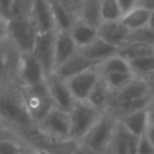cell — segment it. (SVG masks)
<instances>
[{
    "mask_svg": "<svg viewBox=\"0 0 154 154\" xmlns=\"http://www.w3.org/2000/svg\"><path fill=\"white\" fill-rule=\"evenodd\" d=\"M0 125L15 131L24 139V142L35 130V123L24 107L19 84L16 81L0 87Z\"/></svg>",
    "mask_w": 154,
    "mask_h": 154,
    "instance_id": "cell-1",
    "label": "cell"
},
{
    "mask_svg": "<svg viewBox=\"0 0 154 154\" xmlns=\"http://www.w3.org/2000/svg\"><path fill=\"white\" fill-rule=\"evenodd\" d=\"M118 125H119V119L112 112H101L96 123L89 128V131L79 143L87 147L93 154H104L114 138Z\"/></svg>",
    "mask_w": 154,
    "mask_h": 154,
    "instance_id": "cell-2",
    "label": "cell"
},
{
    "mask_svg": "<svg viewBox=\"0 0 154 154\" xmlns=\"http://www.w3.org/2000/svg\"><path fill=\"white\" fill-rule=\"evenodd\" d=\"M19 89H20L24 107H26L27 112L31 116L32 122L35 123V127H37V125L50 111L51 107H54L50 93H49L45 82L38 85H31V87L19 85Z\"/></svg>",
    "mask_w": 154,
    "mask_h": 154,
    "instance_id": "cell-3",
    "label": "cell"
},
{
    "mask_svg": "<svg viewBox=\"0 0 154 154\" xmlns=\"http://www.w3.org/2000/svg\"><path fill=\"white\" fill-rule=\"evenodd\" d=\"M101 112L88 100H76L69 109L70 127H72V139L80 142L89 131V128L96 123Z\"/></svg>",
    "mask_w": 154,
    "mask_h": 154,
    "instance_id": "cell-4",
    "label": "cell"
},
{
    "mask_svg": "<svg viewBox=\"0 0 154 154\" xmlns=\"http://www.w3.org/2000/svg\"><path fill=\"white\" fill-rule=\"evenodd\" d=\"M41 134L56 139H72V127H70V115L66 109L51 107L50 111L43 116L37 125Z\"/></svg>",
    "mask_w": 154,
    "mask_h": 154,
    "instance_id": "cell-5",
    "label": "cell"
},
{
    "mask_svg": "<svg viewBox=\"0 0 154 154\" xmlns=\"http://www.w3.org/2000/svg\"><path fill=\"white\" fill-rule=\"evenodd\" d=\"M7 37L20 53L31 51L38 35L37 27L29 18H12L5 20Z\"/></svg>",
    "mask_w": 154,
    "mask_h": 154,
    "instance_id": "cell-6",
    "label": "cell"
},
{
    "mask_svg": "<svg viewBox=\"0 0 154 154\" xmlns=\"http://www.w3.org/2000/svg\"><path fill=\"white\" fill-rule=\"evenodd\" d=\"M46 73L41 62L31 51L20 53L16 70V82L23 87H31L45 82Z\"/></svg>",
    "mask_w": 154,
    "mask_h": 154,
    "instance_id": "cell-7",
    "label": "cell"
},
{
    "mask_svg": "<svg viewBox=\"0 0 154 154\" xmlns=\"http://www.w3.org/2000/svg\"><path fill=\"white\" fill-rule=\"evenodd\" d=\"M20 51L5 35L0 39V87L16 81V70Z\"/></svg>",
    "mask_w": 154,
    "mask_h": 154,
    "instance_id": "cell-8",
    "label": "cell"
},
{
    "mask_svg": "<svg viewBox=\"0 0 154 154\" xmlns=\"http://www.w3.org/2000/svg\"><path fill=\"white\" fill-rule=\"evenodd\" d=\"M54 42H56V31L38 32L34 48L31 53L35 58L41 62L46 76L54 70L56 61H54Z\"/></svg>",
    "mask_w": 154,
    "mask_h": 154,
    "instance_id": "cell-9",
    "label": "cell"
},
{
    "mask_svg": "<svg viewBox=\"0 0 154 154\" xmlns=\"http://www.w3.org/2000/svg\"><path fill=\"white\" fill-rule=\"evenodd\" d=\"M101 73L97 66H92L66 79L69 89L76 100H87L91 91L99 81Z\"/></svg>",
    "mask_w": 154,
    "mask_h": 154,
    "instance_id": "cell-10",
    "label": "cell"
},
{
    "mask_svg": "<svg viewBox=\"0 0 154 154\" xmlns=\"http://www.w3.org/2000/svg\"><path fill=\"white\" fill-rule=\"evenodd\" d=\"M45 85L48 88L49 93H50V97L53 100L54 106L58 107V108L66 109V111L72 108L76 99L73 97L72 92H70L66 79H62L58 75L51 72L50 75L46 76Z\"/></svg>",
    "mask_w": 154,
    "mask_h": 154,
    "instance_id": "cell-11",
    "label": "cell"
},
{
    "mask_svg": "<svg viewBox=\"0 0 154 154\" xmlns=\"http://www.w3.org/2000/svg\"><path fill=\"white\" fill-rule=\"evenodd\" d=\"M147 96H150L149 80H145V79H141V77L134 76V79L131 80L128 84H126L125 87L120 88L119 91L114 92V97H112L111 106L139 100V99L147 97Z\"/></svg>",
    "mask_w": 154,
    "mask_h": 154,
    "instance_id": "cell-12",
    "label": "cell"
},
{
    "mask_svg": "<svg viewBox=\"0 0 154 154\" xmlns=\"http://www.w3.org/2000/svg\"><path fill=\"white\" fill-rule=\"evenodd\" d=\"M29 19L37 27L38 32L56 31L57 30L56 20H54L53 11H51L49 0H34Z\"/></svg>",
    "mask_w": 154,
    "mask_h": 154,
    "instance_id": "cell-13",
    "label": "cell"
},
{
    "mask_svg": "<svg viewBox=\"0 0 154 154\" xmlns=\"http://www.w3.org/2000/svg\"><path fill=\"white\" fill-rule=\"evenodd\" d=\"M97 37H100L106 42L119 48V46H122L123 43L128 41L130 30L125 26V23L120 19L103 20L97 26Z\"/></svg>",
    "mask_w": 154,
    "mask_h": 154,
    "instance_id": "cell-14",
    "label": "cell"
},
{
    "mask_svg": "<svg viewBox=\"0 0 154 154\" xmlns=\"http://www.w3.org/2000/svg\"><path fill=\"white\" fill-rule=\"evenodd\" d=\"M80 53L85 57L87 60H89L93 65H100L103 61H106L108 57L114 56L118 53V48L111 43L106 42L104 39H101L100 37H96L92 42H89L88 45L82 46L79 49Z\"/></svg>",
    "mask_w": 154,
    "mask_h": 154,
    "instance_id": "cell-15",
    "label": "cell"
},
{
    "mask_svg": "<svg viewBox=\"0 0 154 154\" xmlns=\"http://www.w3.org/2000/svg\"><path fill=\"white\" fill-rule=\"evenodd\" d=\"M137 142H138V137L131 135L119 123L114 138L104 154H138Z\"/></svg>",
    "mask_w": 154,
    "mask_h": 154,
    "instance_id": "cell-16",
    "label": "cell"
},
{
    "mask_svg": "<svg viewBox=\"0 0 154 154\" xmlns=\"http://www.w3.org/2000/svg\"><path fill=\"white\" fill-rule=\"evenodd\" d=\"M92 66H96V65H93L89 60H87L80 53V50H77L73 56H70L69 58H66L64 62L57 65V66L54 68L53 73L58 75L60 77H62V79H69V77L75 76L77 73L82 72V70L88 69V68H92Z\"/></svg>",
    "mask_w": 154,
    "mask_h": 154,
    "instance_id": "cell-17",
    "label": "cell"
},
{
    "mask_svg": "<svg viewBox=\"0 0 154 154\" xmlns=\"http://www.w3.org/2000/svg\"><path fill=\"white\" fill-rule=\"evenodd\" d=\"M79 50L76 42L68 30H56V42H54V61L56 66L64 62L66 58ZM54 66V68H56Z\"/></svg>",
    "mask_w": 154,
    "mask_h": 154,
    "instance_id": "cell-18",
    "label": "cell"
},
{
    "mask_svg": "<svg viewBox=\"0 0 154 154\" xmlns=\"http://www.w3.org/2000/svg\"><path fill=\"white\" fill-rule=\"evenodd\" d=\"M112 97H114V92L108 87L103 76H100V79L93 87V89L91 91L87 100L100 111H107L112 103Z\"/></svg>",
    "mask_w": 154,
    "mask_h": 154,
    "instance_id": "cell-19",
    "label": "cell"
},
{
    "mask_svg": "<svg viewBox=\"0 0 154 154\" xmlns=\"http://www.w3.org/2000/svg\"><path fill=\"white\" fill-rule=\"evenodd\" d=\"M119 123L126 131L131 134V135L139 137L145 134L147 126H149V119H147V111L146 108L138 109L135 112H131L128 115H125L119 119Z\"/></svg>",
    "mask_w": 154,
    "mask_h": 154,
    "instance_id": "cell-20",
    "label": "cell"
},
{
    "mask_svg": "<svg viewBox=\"0 0 154 154\" xmlns=\"http://www.w3.org/2000/svg\"><path fill=\"white\" fill-rule=\"evenodd\" d=\"M70 35H72L73 41L76 42L77 48H82V46L88 45L89 42H92L96 37H97V27L92 26V24L87 23V22L81 20V19L76 18V20L73 22L72 27L69 30Z\"/></svg>",
    "mask_w": 154,
    "mask_h": 154,
    "instance_id": "cell-21",
    "label": "cell"
},
{
    "mask_svg": "<svg viewBox=\"0 0 154 154\" xmlns=\"http://www.w3.org/2000/svg\"><path fill=\"white\" fill-rule=\"evenodd\" d=\"M49 3H50L51 11H53L57 30H68L69 31L77 15L73 14V11L62 0H49Z\"/></svg>",
    "mask_w": 154,
    "mask_h": 154,
    "instance_id": "cell-22",
    "label": "cell"
},
{
    "mask_svg": "<svg viewBox=\"0 0 154 154\" xmlns=\"http://www.w3.org/2000/svg\"><path fill=\"white\" fill-rule=\"evenodd\" d=\"M77 18L97 27L103 22L100 11V0H81L77 10Z\"/></svg>",
    "mask_w": 154,
    "mask_h": 154,
    "instance_id": "cell-23",
    "label": "cell"
},
{
    "mask_svg": "<svg viewBox=\"0 0 154 154\" xmlns=\"http://www.w3.org/2000/svg\"><path fill=\"white\" fill-rule=\"evenodd\" d=\"M120 20L125 23V26L127 27L130 31H133V30H137V29H139V27H143V26H146V24H149L150 10H147V8L138 4L134 8H131L130 11L123 14Z\"/></svg>",
    "mask_w": 154,
    "mask_h": 154,
    "instance_id": "cell-24",
    "label": "cell"
},
{
    "mask_svg": "<svg viewBox=\"0 0 154 154\" xmlns=\"http://www.w3.org/2000/svg\"><path fill=\"white\" fill-rule=\"evenodd\" d=\"M118 53L122 57H125L126 60L131 61V60L139 58V57L154 54V48L150 45H146V43L137 42V41H127L118 48Z\"/></svg>",
    "mask_w": 154,
    "mask_h": 154,
    "instance_id": "cell-25",
    "label": "cell"
},
{
    "mask_svg": "<svg viewBox=\"0 0 154 154\" xmlns=\"http://www.w3.org/2000/svg\"><path fill=\"white\" fill-rule=\"evenodd\" d=\"M128 62H130L131 72L135 77H141L145 80L154 79V54L139 57Z\"/></svg>",
    "mask_w": 154,
    "mask_h": 154,
    "instance_id": "cell-26",
    "label": "cell"
},
{
    "mask_svg": "<svg viewBox=\"0 0 154 154\" xmlns=\"http://www.w3.org/2000/svg\"><path fill=\"white\" fill-rule=\"evenodd\" d=\"M100 73H114V72H131L130 62L122 57L119 53L108 57L106 61H103L100 65H97Z\"/></svg>",
    "mask_w": 154,
    "mask_h": 154,
    "instance_id": "cell-27",
    "label": "cell"
},
{
    "mask_svg": "<svg viewBox=\"0 0 154 154\" xmlns=\"http://www.w3.org/2000/svg\"><path fill=\"white\" fill-rule=\"evenodd\" d=\"M103 79L108 84V87L112 89V92H116L120 88H123L126 84L134 79L133 72H114V73H101Z\"/></svg>",
    "mask_w": 154,
    "mask_h": 154,
    "instance_id": "cell-28",
    "label": "cell"
},
{
    "mask_svg": "<svg viewBox=\"0 0 154 154\" xmlns=\"http://www.w3.org/2000/svg\"><path fill=\"white\" fill-rule=\"evenodd\" d=\"M27 149V143L20 137H7L0 139V154H20Z\"/></svg>",
    "mask_w": 154,
    "mask_h": 154,
    "instance_id": "cell-29",
    "label": "cell"
},
{
    "mask_svg": "<svg viewBox=\"0 0 154 154\" xmlns=\"http://www.w3.org/2000/svg\"><path fill=\"white\" fill-rule=\"evenodd\" d=\"M100 11L103 20H116L123 15L118 0H100Z\"/></svg>",
    "mask_w": 154,
    "mask_h": 154,
    "instance_id": "cell-30",
    "label": "cell"
},
{
    "mask_svg": "<svg viewBox=\"0 0 154 154\" xmlns=\"http://www.w3.org/2000/svg\"><path fill=\"white\" fill-rule=\"evenodd\" d=\"M128 41H137V42L146 43V45H150L154 48V27L150 24H146L143 27L133 30V31H130Z\"/></svg>",
    "mask_w": 154,
    "mask_h": 154,
    "instance_id": "cell-31",
    "label": "cell"
},
{
    "mask_svg": "<svg viewBox=\"0 0 154 154\" xmlns=\"http://www.w3.org/2000/svg\"><path fill=\"white\" fill-rule=\"evenodd\" d=\"M32 2H34V0H14L8 19L29 18L30 11H31V7H32Z\"/></svg>",
    "mask_w": 154,
    "mask_h": 154,
    "instance_id": "cell-32",
    "label": "cell"
},
{
    "mask_svg": "<svg viewBox=\"0 0 154 154\" xmlns=\"http://www.w3.org/2000/svg\"><path fill=\"white\" fill-rule=\"evenodd\" d=\"M137 152H138V154H154V146L145 134H142V135L138 137Z\"/></svg>",
    "mask_w": 154,
    "mask_h": 154,
    "instance_id": "cell-33",
    "label": "cell"
},
{
    "mask_svg": "<svg viewBox=\"0 0 154 154\" xmlns=\"http://www.w3.org/2000/svg\"><path fill=\"white\" fill-rule=\"evenodd\" d=\"M14 0H0V16L7 20L11 12V7H12Z\"/></svg>",
    "mask_w": 154,
    "mask_h": 154,
    "instance_id": "cell-34",
    "label": "cell"
},
{
    "mask_svg": "<svg viewBox=\"0 0 154 154\" xmlns=\"http://www.w3.org/2000/svg\"><path fill=\"white\" fill-rule=\"evenodd\" d=\"M118 3H119L120 10H122L123 14L130 11L131 8H134L135 5H138V0H118Z\"/></svg>",
    "mask_w": 154,
    "mask_h": 154,
    "instance_id": "cell-35",
    "label": "cell"
},
{
    "mask_svg": "<svg viewBox=\"0 0 154 154\" xmlns=\"http://www.w3.org/2000/svg\"><path fill=\"white\" fill-rule=\"evenodd\" d=\"M147 111V119H149V125H154V99L150 100V103L146 107Z\"/></svg>",
    "mask_w": 154,
    "mask_h": 154,
    "instance_id": "cell-36",
    "label": "cell"
},
{
    "mask_svg": "<svg viewBox=\"0 0 154 154\" xmlns=\"http://www.w3.org/2000/svg\"><path fill=\"white\" fill-rule=\"evenodd\" d=\"M145 135L149 138V141L152 142V145L154 146V125H149L146 128V131H145Z\"/></svg>",
    "mask_w": 154,
    "mask_h": 154,
    "instance_id": "cell-37",
    "label": "cell"
},
{
    "mask_svg": "<svg viewBox=\"0 0 154 154\" xmlns=\"http://www.w3.org/2000/svg\"><path fill=\"white\" fill-rule=\"evenodd\" d=\"M138 4L147 8V10H150V11L154 10V0H138Z\"/></svg>",
    "mask_w": 154,
    "mask_h": 154,
    "instance_id": "cell-38",
    "label": "cell"
},
{
    "mask_svg": "<svg viewBox=\"0 0 154 154\" xmlns=\"http://www.w3.org/2000/svg\"><path fill=\"white\" fill-rule=\"evenodd\" d=\"M27 149H29L30 154H51V153L46 152V150L41 149V147H35V146H27Z\"/></svg>",
    "mask_w": 154,
    "mask_h": 154,
    "instance_id": "cell-39",
    "label": "cell"
},
{
    "mask_svg": "<svg viewBox=\"0 0 154 154\" xmlns=\"http://www.w3.org/2000/svg\"><path fill=\"white\" fill-rule=\"evenodd\" d=\"M70 154H93V153H91L89 150L87 149V147H84L82 145H80V143H79V146H77L76 149L73 150V152L70 153Z\"/></svg>",
    "mask_w": 154,
    "mask_h": 154,
    "instance_id": "cell-40",
    "label": "cell"
},
{
    "mask_svg": "<svg viewBox=\"0 0 154 154\" xmlns=\"http://www.w3.org/2000/svg\"><path fill=\"white\" fill-rule=\"evenodd\" d=\"M5 35H7V30H5V22H3V23H0V39H2V38H4Z\"/></svg>",
    "mask_w": 154,
    "mask_h": 154,
    "instance_id": "cell-41",
    "label": "cell"
},
{
    "mask_svg": "<svg viewBox=\"0 0 154 154\" xmlns=\"http://www.w3.org/2000/svg\"><path fill=\"white\" fill-rule=\"evenodd\" d=\"M149 24L154 27V10L150 11V22H149Z\"/></svg>",
    "mask_w": 154,
    "mask_h": 154,
    "instance_id": "cell-42",
    "label": "cell"
},
{
    "mask_svg": "<svg viewBox=\"0 0 154 154\" xmlns=\"http://www.w3.org/2000/svg\"><path fill=\"white\" fill-rule=\"evenodd\" d=\"M3 22H5V19H3L2 16H0V23H3Z\"/></svg>",
    "mask_w": 154,
    "mask_h": 154,
    "instance_id": "cell-43",
    "label": "cell"
}]
</instances>
